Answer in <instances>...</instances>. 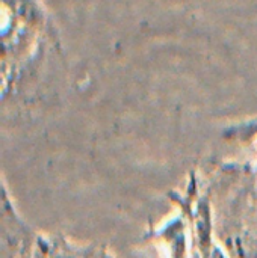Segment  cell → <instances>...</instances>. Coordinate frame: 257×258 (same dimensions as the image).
I'll use <instances>...</instances> for the list:
<instances>
[{
	"mask_svg": "<svg viewBox=\"0 0 257 258\" xmlns=\"http://www.w3.org/2000/svg\"><path fill=\"white\" fill-rule=\"evenodd\" d=\"M33 258H82L68 243L52 239L39 237L33 245Z\"/></svg>",
	"mask_w": 257,
	"mask_h": 258,
	"instance_id": "obj_1",
	"label": "cell"
}]
</instances>
